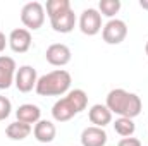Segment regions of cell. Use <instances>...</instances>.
Returning a JSON list of instances; mask_svg holds the SVG:
<instances>
[{
    "label": "cell",
    "instance_id": "1",
    "mask_svg": "<svg viewBox=\"0 0 148 146\" xmlns=\"http://www.w3.org/2000/svg\"><path fill=\"white\" fill-rule=\"evenodd\" d=\"M107 108L112 112V115L115 113L117 117H127V119H134L141 113L143 110V102L136 93L126 91L122 88H115L110 89L105 100Z\"/></svg>",
    "mask_w": 148,
    "mask_h": 146
},
{
    "label": "cell",
    "instance_id": "2",
    "mask_svg": "<svg viewBox=\"0 0 148 146\" xmlns=\"http://www.w3.org/2000/svg\"><path fill=\"white\" fill-rule=\"evenodd\" d=\"M88 107V95L84 89H71L67 95L59 98L52 107V117L55 122H67Z\"/></svg>",
    "mask_w": 148,
    "mask_h": 146
},
{
    "label": "cell",
    "instance_id": "3",
    "mask_svg": "<svg viewBox=\"0 0 148 146\" xmlns=\"http://www.w3.org/2000/svg\"><path fill=\"white\" fill-rule=\"evenodd\" d=\"M73 77L66 69H55L38 77L36 95L40 96H64L71 91Z\"/></svg>",
    "mask_w": 148,
    "mask_h": 146
},
{
    "label": "cell",
    "instance_id": "4",
    "mask_svg": "<svg viewBox=\"0 0 148 146\" xmlns=\"http://www.w3.org/2000/svg\"><path fill=\"white\" fill-rule=\"evenodd\" d=\"M45 17H47V12H45V5L41 2H36V0L28 2L21 9V23L29 31L40 29L45 23Z\"/></svg>",
    "mask_w": 148,
    "mask_h": 146
},
{
    "label": "cell",
    "instance_id": "5",
    "mask_svg": "<svg viewBox=\"0 0 148 146\" xmlns=\"http://www.w3.org/2000/svg\"><path fill=\"white\" fill-rule=\"evenodd\" d=\"M77 24H79V29H81L83 35H86V36H95V35H98V33L102 31V28H103V26H102V14L98 12V9L88 7V9H84V10L81 12Z\"/></svg>",
    "mask_w": 148,
    "mask_h": 146
},
{
    "label": "cell",
    "instance_id": "6",
    "mask_svg": "<svg viewBox=\"0 0 148 146\" xmlns=\"http://www.w3.org/2000/svg\"><path fill=\"white\" fill-rule=\"evenodd\" d=\"M127 36V24L122 19H109L102 28V38L107 45H119Z\"/></svg>",
    "mask_w": 148,
    "mask_h": 146
},
{
    "label": "cell",
    "instance_id": "7",
    "mask_svg": "<svg viewBox=\"0 0 148 146\" xmlns=\"http://www.w3.org/2000/svg\"><path fill=\"white\" fill-rule=\"evenodd\" d=\"M38 76L36 69L33 65H21L17 67V72H16V79H14V86L21 91V93H29L36 88L38 83Z\"/></svg>",
    "mask_w": 148,
    "mask_h": 146
},
{
    "label": "cell",
    "instance_id": "8",
    "mask_svg": "<svg viewBox=\"0 0 148 146\" xmlns=\"http://www.w3.org/2000/svg\"><path fill=\"white\" fill-rule=\"evenodd\" d=\"M71 57H73V52L64 43H52L45 50V59L53 67H64V65H67L71 62Z\"/></svg>",
    "mask_w": 148,
    "mask_h": 146
},
{
    "label": "cell",
    "instance_id": "9",
    "mask_svg": "<svg viewBox=\"0 0 148 146\" xmlns=\"http://www.w3.org/2000/svg\"><path fill=\"white\" fill-rule=\"evenodd\" d=\"M31 43H33L31 31L26 28H16L9 35V46L14 53H26L31 48Z\"/></svg>",
    "mask_w": 148,
    "mask_h": 146
},
{
    "label": "cell",
    "instance_id": "10",
    "mask_svg": "<svg viewBox=\"0 0 148 146\" xmlns=\"http://www.w3.org/2000/svg\"><path fill=\"white\" fill-rule=\"evenodd\" d=\"M17 64L9 55H0V89H9L14 84Z\"/></svg>",
    "mask_w": 148,
    "mask_h": 146
},
{
    "label": "cell",
    "instance_id": "11",
    "mask_svg": "<svg viewBox=\"0 0 148 146\" xmlns=\"http://www.w3.org/2000/svg\"><path fill=\"white\" fill-rule=\"evenodd\" d=\"M33 136L38 143L41 145H50L55 136H57V127L52 120H47V119H41L38 120L36 124L33 126Z\"/></svg>",
    "mask_w": 148,
    "mask_h": 146
},
{
    "label": "cell",
    "instance_id": "12",
    "mask_svg": "<svg viewBox=\"0 0 148 146\" xmlns=\"http://www.w3.org/2000/svg\"><path fill=\"white\" fill-rule=\"evenodd\" d=\"M79 139H81V146H105L109 141V136H107L105 129L90 126V127L83 129Z\"/></svg>",
    "mask_w": 148,
    "mask_h": 146
},
{
    "label": "cell",
    "instance_id": "13",
    "mask_svg": "<svg viewBox=\"0 0 148 146\" xmlns=\"http://www.w3.org/2000/svg\"><path fill=\"white\" fill-rule=\"evenodd\" d=\"M76 23H77V17H76L73 9L67 10V12H64V14H60V16H57V17H53V19H50L52 29L55 33H60V35L71 33L74 28H76Z\"/></svg>",
    "mask_w": 148,
    "mask_h": 146
},
{
    "label": "cell",
    "instance_id": "14",
    "mask_svg": "<svg viewBox=\"0 0 148 146\" xmlns=\"http://www.w3.org/2000/svg\"><path fill=\"white\" fill-rule=\"evenodd\" d=\"M88 119L95 127H102L105 129V126H109L112 122V112L107 108V105L102 103H95L88 110Z\"/></svg>",
    "mask_w": 148,
    "mask_h": 146
},
{
    "label": "cell",
    "instance_id": "15",
    "mask_svg": "<svg viewBox=\"0 0 148 146\" xmlns=\"http://www.w3.org/2000/svg\"><path fill=\"white\" fill-rule=\"evenodd\" d=\"M16 117L19 122H24L28 126H35L38 120H41V110L35 103H23L16 110Z\"/></svg>",
    "mask_w": 148,
    "mask_h": 146
},
{
    "label": "cell",
    "instance_id": "16",
    "mask_svg": "<svg viewBox=\"0 0 148 146\" xmlns=\"http://www.w3.org/2000/svg\"><path fill=\"white\" fill-rule=\"evenodd\" d=\"M31 132H33V126H28V124H24V122H19V120L10 122V124L5 127V134H7V138L12 139V141H23V139H26Z\"/></svg>",
    "mask_w": 148,
    "mask_h": 146
},
{
    "label": "cell",
    "instance_id": "17",
    "mask_svg": "<svg viewBox=\"0 0 148 146\" xmlns=\"http://www.w3.org/2000/svg\"><path fill=\"white\" fill-rule=\"evenodd\" d=\"M114 126V131L121 136V138H131L136 131V124L133 119H127V117H117L115 122L112 124Z\"/></svg>",
    "mask_w": 148,
    "mask_h": 146
},
{
    "label": "cell",
    "instance_id": "18",
    "mask_svg": "<svg viewBox=\"0 0 148 146\" xmlns=\"http://www.w3.org/2000/svg\"><path fill=\"white\" fill-rule=\"evenodd\" d=\"M71 10V2L69 0H48L45 3V12L48 16V19H53L64 12Z\"/></svg>",
    "mask_w": 148,
    "mask_h": 146
},
{
    "label": "cell",
    "instance_id": "19",
    "mask_svg": "<svg viewBox=\"0 0 148 146\" xmlns=\"http://www.w3.org/2000/svg\"><path fill=\"white\" fill-rule=\"evenodd\" d=\"M122 3L121 0H100L98 2V12L109 19H115V14H119Z\"/></svg>",
    "mask_w": 148,
    "mask_h": 146
},
{
    "label": "cell",
    "instance_id": "20",
    "mask_svg": "<svg viewBox=\"0 0 148 146\" xmlns=\"http://www.w3.org/2000/svg\"><path fill=\"white\" fill-rule=\"evenodd\" d=\"M10 113H12V102L7 96L0 95V122L5 120Z\"/></svg>",
    "mask_w": 148,
    "mask_h": 146
},
{
    "label": "cell",
    "instance_id": "21",
    "mask_svg": "<svg viewBox=\"0 0 148 146\" xmlns=\"http://www.w3.org/2000/svg\"><path fill=\"white\" fill-rule=\"evenodd\" d=\"M117 146H141V141L138 139V138H122L119 143H117Z\"/></svg>",
    "mask_w": 148,
    "mask_h": 146
},
{
    "label": "cell",
    "instance_id": "22",
    "mask_svg": "<svg viewBox=\"0 0 148 146\" xmlns=\"http://www.w3.org/2000/svg\"><path fill=\"white\" fill-rule=\"evenodd\" d=\"M7 45H9V38H7L3 33H2V31H0V52H3Z\"/></svg>",
    "mask_w": 148,
    "mask_h": 146
},
{
    "label": "cell",
    "instance_id": "23",
    "mask_svg": "<svg viewBox=\"0 0 148 146\" xmlns=\"http://www.w3.org/2000/svg\"><path fill=\"white\" fill-rule=\"evenodd\" d=\"M140 7L145 9V10H148V0H140Z\"/></svg>",
    "mask_w": 148,
    "mask_h": 146
},
{
    "label": "cell",
    "instance_id": "24",
    "mask_svg": "<svg viewBox=\"0 0 148 146\" xmlns=\"http://www.w3.org/2000/svg\"><path fill=\"white\" fill-rule=\"evenodd\" d=\"M145 53L148 55V41H147V45H145Z\"/></svg>",
    "mask_w": 148,
    "mask_h": 146
},
{
    "label": "cell",
    "instance_id": "25",
    "mask_svg": "<svg viewBox=\"0 0 148 146\" xmlns=\"http://www.w3.org/2000/svg\"><path fill=\"white\" fill-rule=\"evenodd\" d=\"M41 146H52V145H41Z\"/></svg>",
    "mask_w": 148,
    "mask_h": 146
}]
</instances>
